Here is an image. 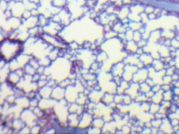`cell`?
<instances>
[{"label": "cell", "instance_id": "cell-4", "mask_svg": "<svg viewBox=\"0 0 179 134\" xmlns=\"http://www.w3.org/2000/svg\"><path fill=\"white\" fill-rule=\"evenodd\" d=\"M117 0H111V1H113V2H115V1H116Z\"/></svg>", "mask_w": 179, "mask_h": 134}, {"label": "cell", "instance_id": "cell-2", "mask_svg": "<svg viewBox=\"0 0 179 134\" xmlns=\"http://www.w3.org/2000/svg\"><path fill=\"white\" fill-rule=\"evenodd\" d=\"M66 3H67V0H53L52 1L53 6L58 8L64 7V5L66 4Z\"/></svg>", "mask_w": 179, "mask_h": 134}, {"label": "cell", "instance_id": "cell-3", "mask_svg": "<svg viewBox=\"0 0 179 134\" xmlns=\"http://www.w3.org/2000/svg\"><path fill=\"white\" fill-rule=\"evenodd\" d=\"M30 1H31V2H32V3H34V4H38V2H39L40 1V0H30Z\"/></svg>", "mask_w": 179, "mask_h": 134}, {"label": "cell", "instance_id": "cell-1", "mask_svg": "<svg viewBox=\"0 0 179 134\" xmlns=\"http://www.w3.org/2000/svg\"><path fill=\"white\" fill-rule=\"evenodd\" d=\"M25 5L24 4L21 2H14L13 6H12V14L15 15L18 17L19 15H21L25 12Z\"/></svg>", "mask_w": 179, "mask_h": 134}]
</instances>
